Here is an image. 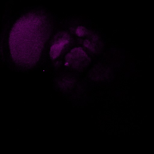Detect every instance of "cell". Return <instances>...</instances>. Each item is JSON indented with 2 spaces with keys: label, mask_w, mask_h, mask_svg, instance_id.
Returning a JSON list of instances; mask_svg holds the SVG:
<instances>
[{
  "label": "cell",
  "mask_w": 154,
  "mask_h": 154,
  "mask_svg": "<svg viewBox=\"0 0 154 154\" xmlns=\"http://www.w3.org/2000/svg\"><path fill=\"white\" fill-rule=\"evenodd\" d=\"M76 33L80 36H83L88 34L87 29L82 26L79 27L76 30Z\"/></svg>",
  "instance_id": "4"
},
{
  "label": "cell",
  "mask_w": 154,
  "mask_h": 154,
  "mask_svg": "<svg viewBox=\"0 0 154 154\" xmlns=\"http://www.w3.org/2000/svg\"><path fill=\"white\" fill-rule=\"evenodd\" d=\"M66 64L73 68L80 70L88 64L90 59L86 53L80 47L72 49L66 55Z\"/></svg>",
  "instance_id": "2"
},
{
  "label": "cell",
  "mask_w": 154,
  "mask_h": 154,
  "mask_svg": "<svg viewBox=\"0 0 154 154\" xmlns=\"http://www.w3.org/2000/svg\"><path fill=\"white\" fill-rule=\"evenodd\" d=\"M69 38L68 34L64 32H60L55 36L50 50L51 58L56 59L60 55L64 46L69 43Z\"/></svg>",
  "instance_id": "3"
},
{
  "label": "cell",
  "mask_w": 154,
  "mask_h": 154,
  "mask_svg": "<svg viewBox=\"0 0 154 154\" xmlns=\"http://www.w3.org/2000/svg\"><path fill=\"white\" fill-rule=\"evenodd\" d=\"M45 17L41 12L31 11L20 17L13 26L9 45L12 58L18 65L31 66L38 61L49 34Z\"/></svg>",
  "instance_id": "1"
}]
</instances>
